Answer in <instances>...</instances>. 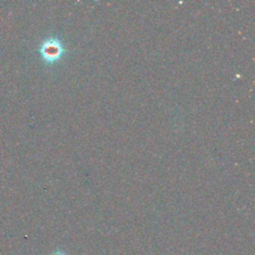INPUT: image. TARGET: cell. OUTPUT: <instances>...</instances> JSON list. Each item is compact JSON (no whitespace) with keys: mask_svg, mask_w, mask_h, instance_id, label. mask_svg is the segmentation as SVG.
Segmentation results:
<instances>
[{"mask_svg":"<svg viewBox=\"0 0 255 255\" xmlns=\"http://www.w3.org/2000/svg\"><path fill=\"white\" fill-rule=\"evenodd\" d=\"M51 255H67V254L64 251H62V250H56Z\"/></svg>","mask_w":255,"mask_h":255,"instance_id":"2","label":"cell"},{"mask_svg":"<svg viewBox=\"0 0 255 255\" xmlns=\"http://www.w3.org/2000/svg\"><path fill=\"white\" fill-rule=\"evenodd\" d=\"M62 52H63L62 45L56 39L45 40L40 47V53L43 59L47 62H53L57 60L61 56Z\"/></svg>","mask_w":255,"mask_h":255,"instance_id":"1","label":"cell"}]
</instances>
